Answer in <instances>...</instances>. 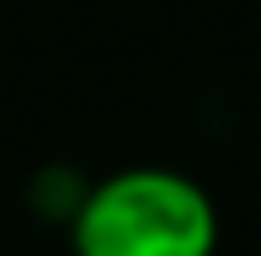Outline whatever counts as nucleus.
Here are the masks:
<instances>
[{"label":"nucleus","mask_w":261,"mask_h":256,"mask_svg":"<svg viewBox=\"0 0 261 256\" xmlns=\"http://www.w3.org/2000/svg\"><path fill=\"white\" fill-rule=\"evenodd\" d=\"M69 246L75 256H213L219 208L187 171L128 166L80 192Z\"/></svg>","instance_id":"1"}]
</instances>
